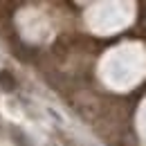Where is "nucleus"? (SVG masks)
I'll return each mask as SVG.
<instances>
[{
  "instance_id": "f257e3e1",
  "label": "nucleus",
  "mask_w": 146,
  "mask_h": 146,
  "mask_svg": "<svg viewBox=\"0 0 146 146\" xmlns=\"http://www.w3.org/2000/svg\"><path fill=\"white\" fill-rule=\"evenodd\" d=\"M0 88L7 90V92L16 90V79H14L9 72H0Z\"/></svg>"
}]
</instances>
